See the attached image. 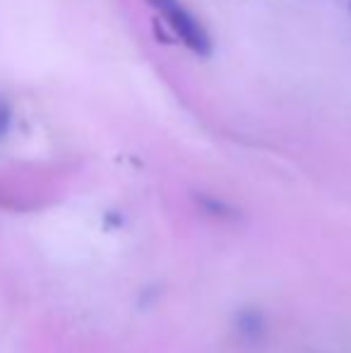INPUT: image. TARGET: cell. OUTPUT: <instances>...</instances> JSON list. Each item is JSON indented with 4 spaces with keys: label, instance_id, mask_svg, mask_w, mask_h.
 <instances>
[{
    "label": "cell",
    "instance_id": "6da1fadb",
    "mask_svg": "<svg viewBox=\"0 0 351 353\" xmlns=\"http://www.w3.org/2000/svg\"><path fill=\"white\" fill-rule=\"evenodd\" d=\"M152 8L159 12L164 24L183 41V46L190 48L197 56H207L212 51V39L207 34L205 24L188 10L181 0H150Z\"/></svg>",
    "mask_w": 351,
    "mask_h": 353
},
{
    "label": "cell",
    "instance_id": "7a4b0ae2",
    "mask_svg": "<svg viewBox=\"0 0 351 353\" xmlns=\"http://www.w3.org/2000/svg\"><path fill=\"white\" fill-rule=\"evenodd\" d=\"M236 330H239L241 339L243 341H260L267 332V325H265V317L260 315L258 310H243L239 312L236 317Z\"/></svg>",
    "mask_w": 351,
    "mask_h": 353
}]
</instances>
